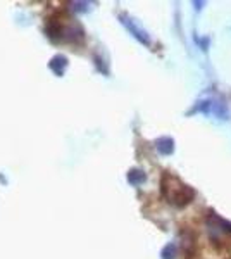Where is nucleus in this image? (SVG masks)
I'll use <instances>...</instances> for the list:
<instances>
[{"instance_id": "nucleus-1", "label": "nucleus", "mask_w": 231, "mask_h": 259, "mask_svg": "<svg viewBox=\"0 0 231 259\" xmlns=\"http://www.w3.org/2000/svg\"><path fill=\"white\" fill-rule=\"evenodd\" d=\"M161 194L167 200V204L174 207L188 206L195 197V190L169 171H164L161 177Z\"/></svg>"}, {"instance_id": "nucleus-5", "label": "nucleus", "mask_w": 231, "mask_h": 259, "mask_svg": "<svg viewBox=\"0 0 231 259\" xmlns=\"http://www.w3.org/2000/svg\"><path fill=\"white\" fill-rule=\"evenodd\" d=\"M155 149L162 156H171L174 152V140L171 137H161L155 140Z\"/></svg>"}, {"instance_id": "nucleus-7", "label": "nucleus", "mask_w": 231, "mask_h": 259, "mask_svg": "<svg viewBox=\"0 0 231 259\" xmlns=\"http://www.w3.org/2000/svg\"><path fill=\"white\" fill-rule=\"evenodd\" d=\"M147 180V175H145V171H142V169H138V168H133V169H129L128 171V182L131 183V185H142Z\"/></svg>"}, {"instance_id": "nucleus-3", "label": "nucleus", "mask_w": 231, "mask_h": 259, "mask_svg": "<svg viewBox=\"0 0 231 259\" xmlns=\"http://www.w3.org/2000/svg\"><path fill=\"white\" fill-rule=\"evenodd\" d=\"M209 235L214 244H228L231 240V221L221 218L217 212L211 211L209 216L205 218Z\"/></svg>"}, {"instance_id": "nucleus-4", "label": "nucleus", "mask_w": 231, "mask_h": 259, "mask_svg": "<svg viewBox=\"0 0 231 259\" xmlns=\"http://www.w3.org/2000/svg\"><path fill=\"white\" fill-rule=\"evenodd\" d=\"M119 21H121V24H123L126 30L129 31V35L135 36V38L140 41L142 45H145V47H152V45H154L152 44V36H150V33L147 31L140 23H138V19H135L133 16H129V14H126V12H121Z\"/></svg>"}, {"instance_id": "nucleus-2", "label": "nucleus", "mask_w": 231, "mask_h": 259, "mask_svg": "<svg viewBox=\"0 0 231 259\" xmlns=\"http://www.w3.org/2000/svg\"><path fill=\"white\" fill-rule=\"evenodd\" d=\"M195 112H202V114L212 116V118L219 119V121H226L229 118V111L228 106H226L224 99L222 97H205L200 99L193 104V109L188 112V114H195Z\"/></svg>"}, {"instance_id": "nucleus-8", "label": "nucleus", "mask_w": 231, "mask_h": 259, "mask_svg": "<svg viewBox=\"0 0 231 259\" xmlns=\"http://www.w3.org/2000/svg\"><path fill=\"white\" fill-rule=\"evenodd\" d=\"M176 245L174 244H167L166 247L161 250V257L162 259H174L176 257Z\"/></svg>"}, {"instance_id": "nucleus-6", "label": "nucleus", "mask_w": 231, "mask_h": 259, "mask_svg": "<svg viewBox=\"0 0 231 259\" xmlns=\"http://www.w3.org/2000/svg\"><path fill=\"white\" fill-rule=\"evenodd\" d=\"M50 69L54 71V73L57 74V76H62L64 74L66 68H68V59H66L64 56H56L52 61H50Z\"/></svg>"}, {"instance_id": "nucleus-9", "label": "nucleus", "mask_w": 231, "mask_h": 259, "mask_svg": "<svg viewBox=\"0 0 231 259\" xmlns=\"http://www.w3.org/2000/svg\"><path fill=\"white\" fill-rule=\"evenodd\" d=\"M71 6H73L71 9L76 11V12H86L88 9H90V4L88 2H73Z\"/></svg>"}]
</instances>
